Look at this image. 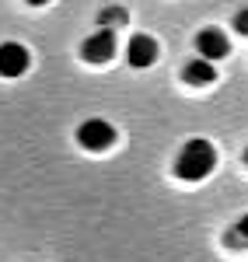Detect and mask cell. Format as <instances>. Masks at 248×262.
I'll return each instance as SVG.
<instances>
[{
	"mask_svg": "<svg viewBox=\"0 0 248 262\" xmlns=\"http://www.w3.org/2000/svg\"><path fill=\"white\" fill-rule=\"evenodd\" d=\"M77 140H81L84 150H105V147L116 143V126L105 119H87L77 129Z\"/></svg>",
	"mask_w": 248,
	"mask_h": 262,
	"instance_id": "cell-2",
	"label": "cell"
},
{
	"mask_svg": "<svg viewBox=\"0 0 248 262\" xmlns=\"http://www.w3.org/2000/svg\"><path fill=\"white\" fill-rule=\"evenodd\" d=\"M25 4H32V7H42V4H49V0H25Z\"/></svg>",
	"mask_w": 248,
	"mask_h": 262,
	"instance_id": "cell-11",
	"label": "cell"
},
{
	"mask_svg": "<svg viewBox=\"0 0 248 262\" xmlns=\"http://www.w3.org/2000/svg\"><path fill=\"white\" fill-rule=\"evenodd\" d=\"M245 161H248V147H245Z\"/></svg>",
	"mask_w": 248,
	"mask_h": 262,
	"instance_id": "cell-12",
	"label": "cell"
},
{
	"mask_svg": "<svg viewBox=\"0 0 248 262\" xmlns=\"http://www.w3.org/2000/svg\"><path fill=\"white\" fill-rule=\"evenodd\" d=\"M228 245H231V248H241V245H248V217H241V221H238V227L228 234Z\"/></svg>",
	"mask_w": 248,
	"mask_h": 262,
	"instance_id": "cell-9",
	"label": "cell"
},
{
	"mask_svg": "<svg viewBox=\"0 0 248 262\" xmlns=\"http://www.w3.org/2000/svg\"><path fill=\"white\" fill-rule=\"evenodd\" d=\"M217 164V150L210 140H189L175 158V175L182 182H203Z\"/></svg>",
	"mask_w": 248,
	"mask_h": 262,
	"instance_id": "cell-1",
	"label": "cell"
},
{
	"mask_svg": "<svg viewBox=\"0 0 248 262\" xmlns=\"http://www.w3.org/2000/svg\"><path fill=\"white\" fill-rule=\"evenodd\" d=\"M126 56H129V67H150V63L157 60V42L150 39V35H133L129 46H126Z\"/></svg>",
	"mask_w": 248,
	"mask_h": 262,
	"instance_id": "cell-6",
	"label": "cell"
},
{
	"mask_svg": "<svg viewBox=\"0 0 248 262\" xmlns=\"http://www.w3.org/2000/svg\"><path fill=\"white\" fill-rule=\"evenodd\" d=\"M81 56L87 63H108L116 56V28H98L95 35H87L81 46Z\"/></svg>",
	"mask_w": 248,
	"mask_h": 262,
	"instance_id": "cell-3",
	"label": "cell"
},
{
	"mask_svg": "<svg viewBox=\"0 0 248 262\" xmlns=\"http://www.w3.org/2000/svg\"><path fill=\"white\" fill-rule=\"evenodd\" d=\"M196 49H199V56H207V60H224L231 53V42L220 28H203V32L196 35Z\"/></svg>",
	"mask_w": 248,
	"mask_h": 262,
	"instance_id": "cell-5",
	"label": "cell"
},
{
	"mask_svg": "<svg viewBox=\"0 0 248 262\" xmlns=\"http://www.w3.org/2000/svg\"><path fill=\"white\" fill-rule=\"evenodd\" d=\"M126 7H105L102 14H98V25L102 28H119V25H126Z\"/></svg>",
	"mask_w": 248,
	"mask_h": 262,
	"instance_id": "cell-8",
	"label": "cell"
},
{
	"mask_svg": "<svg viewBox=\"0 0 248 262\" xmlns=\"http://www.w3.org/2000/svg\"><path fill=\"white\" fill-rule=\"evenodd\" d=\"M234 28H238L241 35H248V11H238V14H234Z\"/></svg>",
	"mask_w": 248,
	"mask_h": 262,
	"instance_id": "cell-10",
	"label": "cell"
},
{
	"mask_svg": "<svg viewBox=\"0 0 248 262\" xmlns=\"http://www.w3.org/2000/svg\"><path fill=\"white\" fill-rule=\"evenodd\" d=\"M28 63H32V56L21 42H4L0 46V77H21L28 70Z\"/></svg>",
	"mask_w": 248,
	"mask_h": 262,
	"instance_id": "cell-4",
	"label": "cell"
},
{
	"mask_svg": "<svg viewBox=\"0 0 248 262\" xmlns=\"http://www.w3.org/2000/svg\"><path fill=\"white\" fill-rule=\"evenodd\" d=\"M182 77H186L189 84H210L213 77H217V70H213V60H207V56H199V60L186 63Z\"/></svg>",
	"mask_w": 248,
	"mask_h": 262,
	"instance_id": "cell-7",
	"label": "cell"
}]
</instances>
